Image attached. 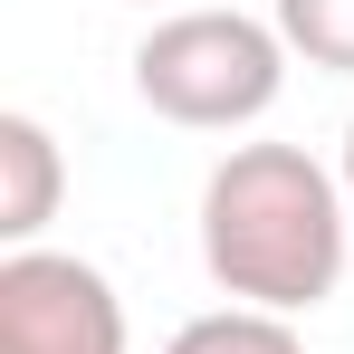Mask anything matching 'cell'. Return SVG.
I'll return each instance as SVG.
<instances>
[{"label": "cell", "instance_id": "cell-1", "mask_svg": "<svg viewBox=\"0 0 354 354\" xmlns=\"http://www.w3.org/2000/svg\"><path fill=\"white\" fill-rule=\"evenodd\" d=\"M354 201L306 144H230L201 182V268L230 306L316 316L345 288Z\"/></svg>", "mask_w": 354, "mask_h": 354}, {"label": "cell", "instance_id": "cell-2", "mask_svg": "<svg viewBox=\"0 0 354 354\" xmlns=\"http://www.w3.org/2000/svg\"><path fill=\"white\" fill-rule=\"evenodd\" d=\"M288 86V39L278 19L249 10H173L134 48V96L182 134H239L278 106Z\"/></svg>", "mask_w": 354, "mask_h": 354}, {"label": "cell", "instance_id": "cell-3", "mask_svg": "<svg viewBox=\"0 0 354 354\" xmlns=\"http://www.w3.org/2000/svg\"><path fill=\"white\" fill-rule=\"evenodd\" d=\"M0 354H124V297L77 249L0 259Z\"/></svg>", "mask_w": 354, "mask_h": 354}, {"label": "cell", "instance_id": "cell-4", "mask_svg": "<svg viewBox=\"0 0 354 354\" xmlns=\"http://www.w3.org/2000/svg\"><path fill=\"white\" fill-rule=\"evenodd\" d=\"M58 201H67L58 134L10 106V115H0V239H10V249H39V230L58 221Z\"/></svg>", "mask_w": 354, "mask_h": 354}, {"label": "cell", "instance_id": "cell-5", "mask_svg": "<svg viewBox=\"0 0 354 354\" xmlns=\"http://www.w3.org/2000/svg\"><path fill=\"white\" fill-rule=\"evenodd\" d=\"M163 354H306V345H297V316H268V306H211V316H192Z\"/></svg>", "mask_w": 354, "mask_h": 354}, {"label": "cell", "instance_id": "cell-6", "mask_svg": "<svg viewBox=\"0 0 354 354\" xmlns=\"http://www.w3.org/2000/svg\"><path fill=\"white\" fill-rule=\"evenodd\" d=\"M278 39H288V58L354 77V0H278Z\"/></svg>", "mask_w": 354, "mask_h": 354}, {"label": "cell", "instance_id": "cell-7", "mask_svg": "<svg viewBox=\"0 0 354 354\" xmlns=\"http://www.w3.org/2000/svg\"><path fill=\"white\" fill-rule=\"evenodd\" d=\"M335 173H345V201H354V124H345V163H335Z\"/></svg>", "mask_w": 354, "mask_h": 354}]
</instances>
